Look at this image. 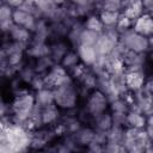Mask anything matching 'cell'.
<instances>
[{"label": "cell", "instance_id": "22", "mask_svg": "<svg viewBox=\"0 0 153 153\" xmlns=\"http://www.w3.org/2000/svg\"><path fill=\"white\" fill-rule=\"evenodd\" d=\"M102 10L122 11V0H104Z\"/></svg>", "mask_w": 153, "mask_h": 153}, {"label": "cell", "instance_id": "18", "mask_svg": "<svg viewBox=\"0 0 153 153\" xmlns=\"http://www.w3.org/2000/svg\"><path fill=\"white\" fill-rule=\"evenodd\" d=\"M54 65H55V61L53 60L50 54L41 56V57L35 60V69H36V72L38 74H43L44 75Z\"/></svg>", "mask_w": 153, "mask_h": 153}, {"label": "cell", "instance_id": "23", "mask_svg": "<svg viewBox=\"0 0 153 153\" xmlns=\"http://www.w3.org/2000/svg\"><path fill=\"white\" fill-rule=\"evenodd\" d=\"M145 129H146V131L148 134L149 140H153V115L147 117V123H146Z\"/></svg>", "mask_w": 153, "mask_h": 153}, {"label": "cell", "instance_id": "15", "mask_svg": "<svg viewBox=\"0 0 153 153\" xmlns=\"http://www.w3.org/2000/svg\"><path fill=\"white\" fill-rule=\"evenodd\" d=\"M126 17H128L129 19H131L133 22L135 19H137L143 12V4L142 0H133L130 4H128L122 11H121Z\"/></svg>", "mask_w": 153, "mask_h": 153}, {"label": "cell", "instance_id": "26", "mask_svg": "<svg viewBox=\"0 0 153 153\" xmlns=\"http://www.w3.org/2000/svg\"><path fill=\"white\" fill-rule=\"evenodd\" d=\"M73 5H75V6H82V5H86V4H88L91 0H69Z\"/></svg>", "mask_w": 153, "mask_h": 153}, {"label": "cell", "instance_id": "8", "mask_svg": "<svg viewBox=\"0 0 153 153\" xmlns=\"http://www.w3.org/2000/svg\"><path fill=\"white\" fill-rule=\"evenodd\" d=\"M133 30L142 36L151 37L153 35V17L148 13H142L133 23Z\"/></svg>", "mask_w": 153, "mask_h": 153}, {"label": "cell", "instance_id": "14", "mask_svg": "<svg viewBox=\"0 0 153 153\" xmlns=\"http://www.w3.org/2000/svg\"><path fill=\"white\" fill-rule=\"evenodd\" d=\"M35 99H36V104L39 105L41 108H44V106H48V105L55 103L54 88L43 87V88L36 91L35 92Z\"/></svg>", "mask_w": 153, "mask_h": 153}, {"label": "cell", "instance_id": "5", "mask_svg": "<svg viewBox=\"0 0 153 153\" xmlns=\"http://www.w3.org/2000/svg\"><path fill=\"white\" fill-rule=\"evenodd\" d=\"M42 126L54 127L60 123L62 118V110L55 104H50L48 106L42 108Z\"/></svg>", "mask_w": 153, "mask_h": 153}, {"label": "cell", "instance_id": "9", "mask_svg": "<svg viewBox=\"0 0 153 153\" xmlns=\"http://www.w3.org/2000/svg\"><path fill=\"white\" fill-rule=\"evenodd\" d=\"M50 44V56L55 61V63H60L67 51L72 48L66 39H54L49 42Z\"/></svg>", "mask_w": 153, "mask_h": 153}, {"label": "cell", "instance_id": "2", "mask_svg": "<svg viewBox=\"0 0 153 153\" xmlns=\"http://www.w3.org/2000/svg\"><path fill=\"white\" fill-rule=\"evenodd\" d=\"M54 99H55V104L62 111L76 109V105L80 100L79 87H78L76 82L73 81V82L55 87L54 88Z\"/></svg>", "mask_w": 153, "mask_h": 153}, {"label": "cell", "instance_id": "13", "mask_svg": "<svg viewBox=\"0 0 153 153\" xmlns=\"http://www.w3.org/2000/svg\"><path fill=\"white\" fill-rule=\"evenodd\" d=\"M147 123V116L141 111L130 109L127 114V127L131 128H145Z\"/></svg>", "mask_w": 153, "mask_h": 153}, {"label": "cell", "instance_id": "25", "mask_svg": "<svg viewBox=\"0 0 153 153\" xmlns=\"http://www.w3.org/2000/svg\"><path fill=\"white\" fill-rule=\"evenodd\" d=\"M2 2L10 5V6L13 7V8H17V7H19L20 5H23V4L25 2V0H4Z\"/></svg>", "mask_w": 153, "mask_h": 153}, {"label": "cell", "instance_id": "12", "mask_svg": "<svg viewBox=\"0 0 153 153\" xmlns=\"http://www.w3.org/2000/svg\"><path fill=\"white\" fill-rule=\"evenodd\" d=\"M117 42L118 41H115L111 37H109L108 35H105L104 32H102L100 36H99V39H98V42L96 43L94 47L97 49V53L100 56H105V55H109L114 50Z\"/></svg>", "mask_w": 153, "mask_h": 153}, {"label": "cell", "instance_id": "16", "mask_svg": "<svg viewBox=\"0 0 153 153\" xmlns=\"http://www.w3.org/2000/svg\"><path fill=\"white\" fill-rule=\"evenodd\" d=\"M80 62H81V61H80V57H79L76 50L73 49V48H71V49L67 51V54L63 56V59L61 60L60 65L69 72L72 68H74L75 66H78Z\"/></svg>", "mask_w": 153, "mask_h": 153}, {"label": "cell", "instance_id": "20", "mask_svg": "<svg viewBox=\"0 0 153 153\" xmlns=\"http://www.w3.org/2000/svg\"><path fill=\"white\" fill-rule=\"evenodd\" d=\"M100 33L96 32L93 30H88V29H84L82 33H81V38H80V44H87V45H96V43L99 39Z\"/></svg>", "mask_w": 153, "mask_h": 153}, {"label": "cell", "instance_id": "3", "mask_svg": "<svg viewBox=\"0 0 153 153\" xmlns=\"http://www.w3.org/2000/svg\"><path fill=\"white\" fill-rule=\"evenodd\" d=\"M120 42L127 50H133L136 53H148L151 50L149 37L135 32L133 27L120 33Z\"/></svg>", "mask_w": 153, "mask_h": 153}, {"label": "cell", "instance_id": "11", "mask_svg": "<svg viewBox=\"0 0 153 153\" xmlns=\"http://www.w3.org/2000/svg\"><path fill=\"white\" fill-rule=\"evenodd\" d=\"M112 116H111V112L110 110L98 115L97 117H93L92 122H91V126L93 127L94 130L97 131H104V133H108L110 130V128L112 127Z\"/></svg>", "mask_w": 153, "mask_h": 153}, {"label": "cell", "instance_id": "17", "mask_svg": "<svg viewBox=\"0 0 153 153\" xmlns=\"http://www.w3.org/2000/svg\"><path fill=\"white\" fill-rule=\"evenodd\" d=\"M99 18L105 26H116L118 18L121 16V11H108V10H102L100 12H98Z\"/></svg>", "mask_w": 153, "mask_h": 153}, {"label": "cell", "instance_id": "10", "mask_svg": "<svg viewBox=\"0 0 153 153\" xmlns=\"http://www.w3.org/2000/svg\"><path fill=\"white\" fill-rule=\"evenodd\" d=\"M7 35L10 36L11 41H13V42H24V43H29V44H30L31 37H32V32L30 30H27L24 26L17 25V24H13L11 26Z\"/></svg>", "mask_w": 153, "mask_h": 153}, {"label": "cell", "instance_id": "21", "mask_svg": "<svg viewBox=\"0 0 153 153\" xmlns=\"http://www.w3.org/2000/svg\"><path fill=\"white\" fill-rule=\"evenodd\" d=\"M133 20L131 19H129L128 17H126L122 12H121V16H120V18H118V22H117V24H116V27H117V30L120 31V33L121 32H123V31H127V30H129V29H131L133 27Z\"/></svg>", "mask_w": 153, "mask_h": 153}, {"label": "cell", "instance_id": "6", "mask_svg": "<svg viewBox=\"0 0 153 153\" xmlns=\"http://www.w3.org/2000/svg\"><path fill=\"white\" fill-rule=\"evenodd\" d=\"M126 86L129 91L136 92L143 87L147 74L143 71H126Z\"/></svg>", "mask_w": 153, "mask_h": 153}, {"label": "cell", "instance_id": "7", "mask_svg": "<svg viewBox=\"0 0 153 153\" xmlns=\"http://www.w3.org/2000/svg\"><path fill=\"white\" fill-rule=\"evenodd\" d=\"M79 57H80V61L81 63H84L86 67H91L93 66L98 57H99V54L97 53V49L94 45H87V44H79L76 48H75Z\"/></svg>", "mask_w": 153, "mask_h": 153}, {"label": "cell", "instance_id": "24", "mask_svg": "<svg viewBox=\"0 0 153 153\" xmlns=\"http://www.w3.org/2000/svg\"><path fill=\"white\" fill-rule=\"evenodd\" d=\"M143 4V12L152 14L153 13V0H142Z\"/></svg>", "mask_w": 153, "mask_h": 153}, {"label": "cell", "instance_id": "1", "mask_svg": "<svg viewBox=\"0 0 153 153\" xmlns=\"http://www.w3.org/2000/svg\"><path fill=\"white\" fill-rule=\"evenodd\" d=\"M35 105V92L29 86L24 87L22 91L16 93L11 100L13 122L17 124H23L30 117Z\"/></svg>", "mask_w": 153, "mask_h": 153}, {"label": "cell", "instance_id": "4", "mask_svg": "<svg viewBox=\"0 0 153 153\" xmlns=\"http://www.w3.org/2000/svg\"><path fill=\"white\" fill-rule=\"evenodd\" d=\"M82 102H84L82 108L90 114V116L92 118L97 117L98 115H100V114H103V112L109 110L110 100L106 97V94H104L98 88L91 91L90 94L86 97V99H84Z\"/></svg>", "mask_w": 153, "mask_h": 153}, {"label": "cell", "instance_id": "19", "mask_svg": "<svg viewBox=\"0 0 153 153\" xmlns=\"http://www.w3.org/2000/svg\"><path fill=\"white\" fill-rule=\"evenodd\" d=\"M84 25L86 29L88 30H93L96 32H99L102 33L103 30H104V25L99 18V14L98 13H92L90 16H87L85 19H84Z\"/></svg>", "mask_w": 153, "mask_h": 153}]
</instances>
